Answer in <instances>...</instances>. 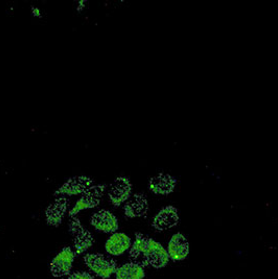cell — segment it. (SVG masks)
<instances>
[{
	"label": "cell",
	"instance_id": "5bb4252c",
	"mask_svg": "<svg viewBox=\"0 0 278 279\" xmlns=\"http://www.w3.org/2000/svg\"><path fill=\"white\" fill-rule=\"evenodd\" d=\"M167 253L173 261L184 260L189 254V242L182 233L172 236L167 246Z\"/></svg>",
	"mask_w": 278,
	"mask_h": 279
},
{
	"label": "cell",
	"instance_id": "3957f363",
	"mask_svg": "<svg viewBox=\"0 0 278 279\" xmlns=\"http://www.w3.org/2000/svg\"><path fill=\"white\" fill-rule=\"evenodd\" d=\"M96 182L92 176L79 174L70 176L60 184L53 192L54 197H65V198H78L84 191H86Z\"/></svg>",
	"mask_w": 278,
	"mask_h": 279
},
{
	"label": "cell",
	"instance_id": "9a60e30c",
	"mask_svg": "<svg viewBox=\"0 0 278 279\" xmlns=\"http://www.w3.org/2000/svg\"><path fill=\"white\" fill-rule=\"evenodd\" d=\"M115 276L116 279H143L146 276V272L141 265L129 262L118 268L115 272Z\"/></svg>",
	"mask_w": 278,
	"mask_h": 279
},
{
	"label": "cell",
	"instance_id": "7a4b0ae2",
	"mask_svg": "<svg viewBox=\"0 0 278 279\" xmlns=\"http://www.w3.org/2000/svg\"><path fill=\"white\" fill-rule=\"evenodd\" d=\"M107 184L106 183H95L89 187L86 191H84L80 197L72 204L68 211V217L78 216L81 212L87 210H94L103 203L106 198Z\"/></svg>",
	"mask_w": 278,
	"mask_h": 279
},
{
	"label": "cell",
	"instance_id": "8992f818",
	"mask_svg": "<svg viewBox=\"0 0 278 279\" xmlns=\"http://www.w3.org/2000/svg\"><path fill=\"white\" fill-rule=\"evenodd\" d=\"M70 200L65 197H54V200L46 206L44 210L45 222L51 227H59L68 216Z\"/></svg>",
	"mask_w": 278,
	"mask_h": 279
},
{
	"label": "cell",
	"instance_id": "7c38bea8",
	"mask_svg": "<svg viewBox=\"0 0 278 279\" xmlns=\"http://www.w3.org/2000/svg\"><path fill=\"white\" fill-rule=\"evenodd\" d=\"M178 223L179 214L177 208L174 206H166L155 215L152 226L157 231H166L174 228Z\"/></svg>",
	"mask_w": 278,
	"mask_h": 279
},
{
	"label": "cell",
	"instance_id": "6da1fadb",
	"mask_svg": "<svg viewBox=\"0 0 278 279\" xmlns=\"http://www.w3.org/2000/svg\"><path fill=\"white\" fill-rule=\"evenodd\" d=\"M130 254L134 258L142 255L155 269L164 268L170 261V255L161 244L139 233L136 234L135 240L131 246Z\"/></svg>",
	"mask_w": 278,
	"mask_h": 279
},
{
	"label": "cell",
	"instance_id": "2e32d148",
	"mask_svg": "<svg viewBox=\"0 0 278 279\" xmlns=\"http://www.w3.org/2000/svg\"><path fill=\"white\" fill-rule=\"evenodd\" d=\"M67 279H94L88 272H75L68 276Z\"/></svg>",
	"mask_w": 278,
	"mask_h": 279
},
{
	"label": "cell",
	"instance_id": "9c48e42d",
	"mask_svg": "<svg viewBox=\"0 0 278 279\" xmlns=\"http://www.w3.org/2000/svg\"><path fill=\"white\" fill-rule=\"evenodd\" d=\"M76 253L70 247H65L60 251L51 262V273L55 277L67 276L74 264Z\"/></svg>",
	"mask_w": 278,
	"mask_h": 279
},
{
	"label": "cell",
	"instance_id": "30bf717a",
	"mask_svg": "<svg viewBox=\"0 0 278 279\" xmlns=\"http://www.w3.org/2000/svg\"><path fill=\"white\" fill-rule=\"evenodd\" d=\"M150 208L149 200L141 192L133 193L131 198L123 206L124 214L128 219H138L147 215Z\"/></svg>",
	"mask_w": 278,
	"mask_h": 279
},
{
	"label": "cell",
	"instance_id": "5b68a950",
	"mask_svg": "<svg viewBox=\"0 0 278 279\" xmlns=\"http://www.w3.org/2000/svg\"><path fill=\"white\" fill-rule=\"evenodd\" d=\"M69 232L74 239V248L76 254H83L88 251L94 244L92 233L84 227L78 216L69 219Z\"/></svg>",
	"mask_w": 278,
	"mask_h": 279
},
{
	"label": "cell",
	"instance_id": "277c9868",
	"mask_svg": "<svg viewBox=\"0 0 278 279\" xmlns=\"http://www.w3.org/2000/svg\"><path fill=\"white\" fill-rule=\"evenodd\" d=\"M133 195L132 181L127 176H117L107 184L106 198L113 207H122Z\"/></svg>",
	"mask_w": 278,
	"mask_h": 279
},
{
	"label": "cell",
	"instance_id": "ba28073f",
	"mask_svg": "<svg viewBox=\"0 0 278 279\" xmlns=\"http://www.w3.org/2000/svg\"><path fill=\"white\" fill-rule=\"evenodd\" d=\"M84 261L91 272L102 279L110 278L117 270L115 262L112 259L106 258L102 254L88 253L84 255Z\"/></svg>",
	"mask_w": 278,
	"mask_h": 279
},
{
	"label": "cell",
	"instance_id": "8fae6325",
	"mask_svg": "<svg viewBox=\"0 0 278 279\" xmlns=\"http://www.w3.org/2000/svg\"><path fill=\"white\" fill-rule=\"evenodd\" d=\"M149 189L157 196H168L175 190L177 180L170 174L159 173L149 180Z\"/></svg>",
	"mask_w": 278,
	"mask_h": 279
},
{
	"label": "cell",
	"instance_id": "52a82bcc",
	"mask_svg": "<svg viewBox=\"0 0 278 279\" xmlns=\"http://www.w3.org/2000/svg\"><path fill=\"white\" fill-rule=\"evenodd\" d=\"M89 224L96 231L105 234L115 233L119 228L117 216L112 211L105 208L94 211L90 216Z\"/></svg>",
	"mask_w": 278,
	"mask_h": 279
},
{
	"label": "cell",
	"instance_id": "4fadbf2b",
	"mask_svg": "<svg viewBox=\"0 0 278 279\" xmlns=\"http://www.w3.org/2000/svg\"><path fill=\"white\" fill-rule=\"evenodd\" d=\"M132 240L124 232L112 233L105 242V250L111 256H120L131 249Z\"/></svg>",
	"mask_w": 278,
	"mask_h": 279
},
{
	"label": "cell",
	"instance_id": "e0dca14e",
	"mask_svg": "<svg viewBox=\"0 0 278 279\" xmlns=\"http://www.w3.org/2000/svg\"><path fill=\"white\" fill-rule=\"evenodd\" d=\"M31 12H32V15H33L34 17H37V18H41V17H42L41 10H40L38 7H32Z\"/></svg>",
	"mask_w": 278,
	"mask_h": 279
}]
</instances>
